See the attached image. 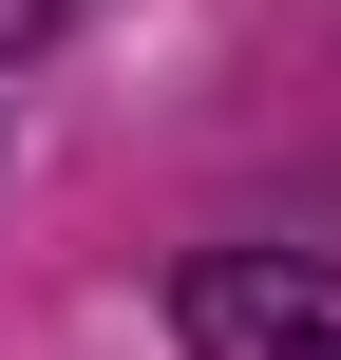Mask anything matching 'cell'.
<instances>
[{
    "label": "cell",
    "instance_id": "6da1fadb",
    "mask_svg": "<svg viewBox=\"0 0 341 360\" xmlns=\"http://www.w3.org/2000/svg\"><path fill=\"white\" fill-rule=\"evenodd\" d=\"M171 323H190V360H341V266H304V247H209L171 285Z\"/></svg>",
    "mask_w": 341,
    "mask_h": 360
},
{
    "label": "cell",
    "instance_id": "7a4b0ae2",
    "mask_svg": "<svg viewBox=\"0 0 341 360\" xmlns=\"http://www.w3.org/2000/svg\"><path fill=\"white\" fill-rule=\"evenodd\" d=\"M19 38H57V0H0V57H19Z\"/></svg>",
    "mask_w": 341,
    "mask_h": 360
}]
</instances>
